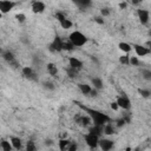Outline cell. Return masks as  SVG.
<instances>
[{"label":"cell","instance_id":"31","mask_svg":"<svg viewBox=\"0 0 151 151\" xmlns=\"http://www.w3.org/2000/svg\"><path fill=\"white\" fill-rule=\"evenodd\" d=\"M138 93L143 97V98H150V90H146V88H138Z\"/></svg>","mask_w":151,"mask_h":151},{"label":"cell","instance_id":"15","mask_svg":"<svg viewBox=\"0 0 151 151\" xmlns=\"http://www.w3.org/2000/svg\"><path fill=\"white\" fill-rule=\"evenodd\" d=\"M79 9H81V11H85V9H87L88 7H91V5H92V0H71Z\"/></svg>","mask_w":151,"mask_h":151},{"label":"cell","instance_id":"37","mask_svg":"<svg viewBox=\"0 0 151 151\" xmlns=\"http://www.w3.org/2000/svg\"><path fill=\"white\" fill-rule=\"evenodd\" d=\"M142 77L145 80H151V71L150 70H143L142 71Z\"/></svg>","mask_w":151,"mask_h":151},{"label":"cell","instance_id":"34","mask_svg":"<svg viewBox=\"0 0 151 151\" xmlns=\"http://www.w3.org/2000/svg\"><path fill=\"white\" fill-rule=\"evenodd\" d=\"M111 14V9L109 8V7H103L101 9H100V15L103 17V18H106V17H109Z\"/></svg>","mask_w":151,"mask_h":151},{"label":"cell","instance_id":"42","mask_svg":"<svg viewBox=\"0 0 151 151\" xmlns=\"http://www.w3.org/2000/svg\"><path fill=\"white\" fill-rule=\"evenodd\" d=\"M45 145H46V146H51V145H53V140H51V139H46V140H45Z\"/></svg>","mask_w":151,"mask_h":151},{"label":"cell","instance_id":"19","mask_svg":"<svg viewBox=\"0 0 151 151\" xmlns=\"http://www.w3.org/2000/svg\"><path fill=\"white\" fill-rule=\"evenodd\" d=\"M46 71H47V73H48L50 76H52V77H57V74H58V67H57V65H55L54 63H47V65H46Z\"/></svg>","mask_w":151,"mask_h":151},{"label":"cell","instance_id":"13","mask_svg":"<svg viewBox=\"0 0 151 151\" xmlns=\"http://www.w3.org/2000/svg\"><path fill=\"white\" fill-rule=\"evenodd\" d=\"M21 72H22V76L29 80H38V77H37V73L31 67V66H24L21 68Z\"/></svg>","mask_w":151,"mask_h":151},{"label":"cell","instance_id":"17","mask_svg":"<svg viewBox=\"0 0 151 151\" xmlns=\"http://www.w3.org/2000/svg\"><path fill=\"white\" fill-rule=\"evenodd\" d=\"M103 133L106 134V136H112V134L117 133V132H116V126H113V125L111 124V122L104 124V126H103Z\"/></svg>","mask_w":151,"mask_h":151},{"label":"cell","instance_id":"21","mask_svg":"<svg viewBox=\"0 0 151 151\" xmlns=\"http://www.w3.org/2000/svg\"><path fill=\"white\" fill-rule=\"evenodd\" d=\"M91 83H92L93 87H94L96 90H98V91H100V90L104 88V83H103L101 78H99V77H94V78H92V79H91Z\"/></svg>","mask_w":151,"mask_h":151},{"label":"cell","instance_id":"24","mask_svg":"<svg viewBox=\"0 0 151 151\" xmlns=\"http://www.w3.org/2000/svg\"><path fill=\"white\" fill-rule=\"evenodd\" d=\"M0 149H2V150H5V151H11V150H13V146H12L9 139H8V140H7V139H1V140H0Z\"/></svg>","mask_w":151,"mask_h":151},{"label":"cell","instance_id":"3","mask_svg":"<svg viewBox=\"0 0 151 151\" xmlns=\"http://www.w3.org/2000/svg\"><path fill=\"white\" fill-rule=\"evenodd\" d=\"M55 19L58 20L59 25L64 29H70L73 26V22L63 13V12H55Z\"/></svg>","mask_w":151,"mask_h":151},{"label":"cell","instance_id":"4","mask_svg":"<svg viewBox=\"0 0 151 151\" xmlns=\"http://www.w3.org/2000/svg\"><path fill=\"white\" fill-rule=\"evenodd\" d=\"M114 101L118 104V107L122 109V110L129 111L131 109V100L129 99V97L125 93H122V94L117 96V98H116Z\"/></svg>","mask_w":151,"mask_h":151},{"label":"cell","instance_id":"6","mask_svg":"<svg viewBox=\"0 0 151 151\" xmlns=\"http://www.w3.org/2000/svg\"><path fill=\"white\" fill-rule=\"evenodd\" d=\"M63 41H64V40L57 34V35L53 38V40L50 42V46H48L50 51H51V52H54V53L61 52V51H63Z\"/></svg>","mask_w":151,"mask_h":151},{"label":"cell","instance_id":"10","mask_svg":"<svg viewBox=\"0 0 151 151\" xmlns=\"http://www.w3.org/2000/svg\"><path fill=\"white\" fill-rule=\"evenodd\" d=\"M137 17L138 20L142 25H147L150 21V12L149 9H144V8H138L137 9Z\"/></svg>","mask_w":151,"mask_h":151},{"label":"cell","instance_id":"35","mask_svg":"<svg viewBox=\"0 0 151 151\" xmlns=\"http://www.w3.org/2000/svg\"><path fill=\"white\" fill-rule=\"evenodd\" d=\"M67 74H68L70 78H76L77 74H78V70L72 68V67H68V68H67Z\"/></svg>","mask_w":151,"mask_h":151},{"label":"cell","instance_id":"41","mask_svg":"<svg viewBox=\"0 0 151 151\" xmlns=\"http://www.w3.org/2000/svg\"><path fill=\"white\" fill-rule=\"evenodd\" d=\"M118 6H119V8H120V9H125V8L127 7V2H125V1L119 2V5H118Z\"/></svg>","mask_w":151,"mask_h":151},{"label":"cell","instance_id":"20","mask_svg":"<svg viewBox=\"0 0 151 151\" xmlns=\"http://www.w3.org/2000/svg\"><path fill=\"white\" fill-rule=\"evenodd\" d=\"M78 88H79V91L84 94V96H90V92H91V90H92V86L91 85H88V84H84V83H79L78 84Z\"/></svg>","mask_w":151,"mask_h":151},{"label":"cell","instance_id":"29","mask_svg":"<svg viewBox=\"0 0 151 151\" xmlns=\"http://www.w3.org/2000/svg\"><path fill=\"white\" fill-rule=\"evenodd\" d=\"M26 151H35L37 150V146H35V143L33 140H28L26 143V146H25Z\"/></svg>","mask_w":151,"mask_h":151},{"label":"cell","instance_id":"5","mask_svg":"<svg viewBox=\"0 0 151 151\" xmlns=\"http://www.w3.org/2000/svg\"><path fill=\"white\" fill-rule=\"evenodd\" d=\"M99 138H100V137H98L97 134L91 133V132H87V133L84 136L85 143H86V145H87L90 149H97V147H98Z\"/></svg>","mask_w":151,"mask_h":151},{"label":"cell","instance_id":"32","mask_svg":"<svg viewBox=\"0 0 151 151\" xmlns=\"http://www.w3.org/2000/svg\"><path fill=\"white\" fill-rule=\"evenodd\" d=\"M14 18L17 19V21H18L19 24H22V22L26 21V15H25L24 13H17V14L14 15Z\"/></svg>","mask_w":151,"mask_h":151},{"label":"cell","instance_id":"38","mask_svg":"<svg viewBox=\"0 0 151 151\" xmlns=\"http://www.w3.org/2000/svg\"><path fill=\"white\" fill-rule=\"evenodd\" d=\"M93 20H94L97 24H99V25H104V18H103L101 15H100V17H94Z\"/></svg>","mask_w":151,"mask_h":151},{"label":"cell","instance_id":"12","mask_svg":"<svg viewBox=\"0 0 151 151\" xmlns=\"http://www.w3.org/2000/svg\"><path fill=\"white\" fill-rule=\"evenodd\" d=\"M131 46H132V48L134 50V52H136V55H137V57H145V55H147V54L150 53V48H149V47H146V46H144V45L132 44Z\"/></svg>","mask_w":151,"mask_h":151},{"label":"cell","instance_id":"26","mask_svg":"<svg viewBox=\"0 0 151 151\" xmlns=\"http://www.w3.org/2000/svg\"><path fill=\"white\" fill-rule=\"evenodd\" d=\"M129 59H130V55L127 53H124L119 57V64L123 65V66H129Z\"/></svg>","mask_w":151,"mask_h":151},{"label":"cell","instance_id":"39","mask_svg":"<svg viewBox=\"0 0 151 151\" xmlns=\"http://www.w3.org/2000/svg\"><path fill=\"white\" fill-rule=\"evenodd\" d=\"M110 107H111L113 111H117V110H119V107H118V104H117L116 101H112V103H110Z\"/></svg>","mask_w":151,"mask_h":151},{"label":"cell","instance_id":"7","mask_svg":"<svg viewBox=\"0 0 151 151\" xmlns=\"http://www.w3.org/2000/svg\"><path fill=\"white\" fill-rule=\"evenodd\" d=\"M74 122H76L78 125L83 126V127H90V126L93 124V123H92V119L90 118L88 114H77V116L74 117Z\"/></svg>","mask_w":151,"mask_h":151},{"label":"cell","instance_id":"14","mask_svg":"<svg viewBox=\"0 0 151 151\" xmlns=\"http://www.w3.org/2000/svg\"><path fill=\"white\" fill-rule=\"evenodd\" d=\"M67 61H68V67L76 68V70H78V71H80L81 67H83V61H81L80 59H78L77 57H70V58L67 59Z\"/></svg>","mask_w":151,"mask_h":151},{"label":"cell","instance_id":"36","mask_svg":"<svg viewBox=\"0 0 151 151\" xmlns=\"http://www.w3.org/2000/svg\"><path fill=\"white\" fill-rule=\"evenodd\" d=\"M77 149H78V144H77L76 142H71V140H70V143H68L66 150H67V151H76Z\"/></svg>","mask_w":151,"mask_h":151},{"label":"cell","instance_id":"2","mask_svg":"<svg viewBox=\"0 0 151 151\" xmlns=\"http://www.w3.org/2000/svg\"><path fill=\"white\" fill-rule=\"evenodd\" d=\"M68 40L77 48V47H83L88 41V38L80 31H72L68 35Z\"/></svg>","mask_w":151,"mask_h":151},{"label":"cell","instance_id":"40","mask_svg":"<svg viewBox=\"0 0 151 151\" xmlns=\"http://www.w3.org/2000/svg\"><path fill=\"white\" fill-rule=\"evenodd\" d=\"M129 1H130L132 5H134V6H138V5H139V4H142L144 0H129Z\"/></svg>","mask_w":151,"mask_h":151},{"label":"cell","instance_id":"18","mask_svg":"<svg viewBox=\"0 0 151 151\" xmlns=\"http://www.w3.org/2000/svg\"><path fill=\"white\" fill-rule=\"evenodd\" d=\"M9 142H11V144H12V146H13L14 150H21V149L24 147V146H22V140H21L19 137L12 136V137L9 138Z\"/></svg>","mask_w":151,"mask_h":151},{"label":"cell","instance_id":"8","mask_svg":"<svg viewBox=\"0 0 151 151\" xmlns=\"http://www.w3.org/2000/svg\"><path fill=\"white\" fill-rule=\"evenodd\" d=\"M15 6H17V2L13 0H0V12L2 14L9 13Z\"/></svg>","mask_w":151,"mask_h":151},{"label":"cell","instance_id":"30","mask_svg":"<svg viewBox=\"0 0 151 151\" xmlns=\"http://www.w3.org/2000/svg\"><path fill=\"white\" fill-rule=\"evenodd\" d=\"M129 65H131V66H138L139 65V59H138V57L136 55H130V59H129Z\"/></svg>","mask_w":151,"mask_h":151},{"label":"cell","instance_id":"22","mask_svg":"<svg viewBox=\"0 0 151 151\" xmlns=\"http://www.w3.org/2000/svg\"><path fill=\"white\" fill-rule=\"evenodd\" d=\"M103 126H104V125H96V124H92V125L90 126L88 132L94 133V134H97L98 137H101V134H103Z\"/></svg>","mask_w":151,"mask_h":151},{"label":"cell","instance_id":"33","mask_svg":"<svg viewBox=\"0 0 151 151\" xmlns=\"http://www.w3.org/2000/svg\"><path fill=\"white\" fill-rule=\"evenodd\" d=\"M125 124H127V123H126V120L124 119V117H122V118H119V119H117V120H116L114 126H116L117 129H120V127H123Z\"/></svg>","mask_w":151,"mask_h":151},{"label":"cell","instance_id":"28","mask_svg":"<svg viewBox=\"0 0 151 151\" xmlns=\"http://www.w3.org/2000/svg\"><path fill=\"white\" fill-rule=\"evenodd\" d=\"M42 87H44L45 90H47V91H53V90H55V85H54L52 81H44V83H42Z\"/></svg>","mask_w":151,"mask_h":151},{"label":"cell","instance_id":"43","mask_svg":"<svg viewBox=\"0 0 151 151\" xmlns=\"http://www.w3.org/2000/svg\"><path fill=\"white\" fill-rule=\"evenodd\" d=\"M1 17H2V13H1V12H0V18H1Z\"/></svg>","mask_w":151,"mask_h":151},{"label":"cell","instance_id":"27","mask_svg":"<svg viewBox=\"0 0 151 151\" xmlns=\"http://www.w3.org/2000/svg\"><path fill=\"white\" fill-rule=\"evenodd\" d=\"M76 47L72 45V42L70 41V40H67V41H63V51H68V52H71V51H73Z\"/></svg>","mask_w":151,"mask_h":151},{"label":"cell","instance_id":"1","mask_svg":"<svg viewBox=\"0 0 151 151\" xmlns=\"http://www.w3.org/2000/svg\"><path fill=\"white\" fill-rule=\"evenodd\" d=\"M77 104H78V106H79L83 111H85L86 114L90 116V118L92 119V123H93V124H96V125H104V124H106V123L112 122L111 117L107 116L106 113H104V112H101V111H99V110H96V109L87 107V106H85V105H83V104H80V103H77Z\"/></svg>","mask_w":151,"mask_h":151},{"label":"cell","instance_id":"25","mask_svg":"<svg viewBox=\"0 0 151 151\" xmlns=\"http://www.w3.org/2000/svg\"><path fill=\"white\" fill-rule=\"evenodd\" d=\"M68 143H70V140L67 138H60L58 140V147H59V150L65 151L66 147H67V145H68Z\"/></svg>","mask_w":151,"mask_h":151},{"label":"cell","instance_id":"16","mask_svg":"<svg viewBox=\"0 0 151 151\" xmlns=\"http://www.w3.org/2000/svg\"><path fill=\"white\" fill-rule=\"evenodd\" d=\"M1 57H2V59H4L5 61H7L8 64L15 60V55H14V53H13L12 51H9V50L1 51Z\"/></svg>","mask_w":151,"mask_h":151},{"label":"cell","instance_id":"11","mask_svg":"<svg viewBox=\"0 0 151 151\" xmlns=\"http://www.w3.org/2000/svg\"><path fill=\"white\" fill-rule=\"evenodd\" d=\"M98 146L104 150V151H109L111 149H113L114 146V140L110 139V138H99V142H98Z\"/></svg>","mask_w":151,"mask_h":151},{"label":"cell","instance_id":"9","mask_svg":"<svg viewBox=\"0 0 151 151\" xmlns=\"http://www.w3.org/2000/svg\"><path fill=\"white\" fill-rule=\"evenodd\" d=\"M46 9V4L44 1H40V0H33L31 2V11L34 13V14H41L44 13Z\"/></svg>","mask_w":151,"mask_h":151},{"label":"cell","instance_id":"23","mask_svg":"<svg viewBox=\"0 0 151 151\" xmlns=\"http://www.w3.org/2000/svg\"><path fill=\"white\" fill-rule=\"evenodd\" d=\"M118 48L123 52V53H129V52H131V50H132V46L129 44V42H125V41H120L119 44H118Z\"/></svg>","mask_w":151,"mask_h":151},{"label":"cell","instance_id":"44","mask_svg":"<svg viewBox=\"0 0 151 151\" xmlns=\"http://www.w3.org/2000/svg\"><path fill=\"white\" fill-rule=\"evenodd\" d=\"M0 52H1V50H0Z\"/></svg>","mask_w":151,"mask_h":151}]
</instances>
